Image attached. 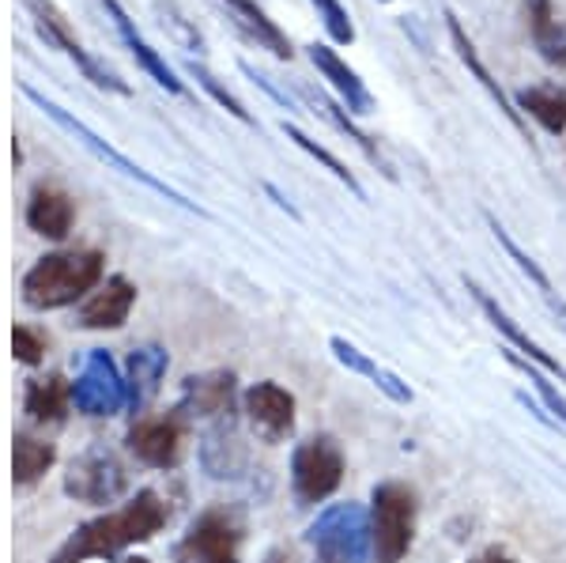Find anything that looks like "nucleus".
<instances>
[{
	"mask_svg": "<svg viewBox=\"0 0 566 563\" xmlns=\"http://www.w3.org/2000/svg\"><path fill=\"white\" fill-rule=\"evenodd\" d=\"M381 4H389V0H381Z\"/></svg>",
	"mask_w": 566,
	"mask_h": 563,
	"instance_id": "obj_37",
	"label": "nucleus"
},
{
	"mask_svg": "<svg viewBox=\"0 0 566 563\" xmlns=\"http://www.w3.org/2000/svg\"><path fill=\"white\" fill-rule=\"evenodd\" d=\"M310 103H314V111L325 117V122H333L336 129H340L344 136H348V140H355L359 144L363 152H367V159H374V163H381V152H378V144L370 140V133H363L359 125L352 122V114L344 111V103H333V98H325V95H317V91H310Z\"/></svg>",
	"mask_w": 566,
	"mask_h": 563,
	"instance_id": "obj_27",
	"label": "nucleus"
},
{
	"mask_svg": "<svg viewBox=\"0 0 566 563\" xmlns=\"http://www.w3.org/2000/svg\"><path fill=\"white\" fill-rule=\"evenodd\" d=\"M72 223H76V205L65 189L57 186H34L31 201H27V227L42 239L65 242Z\"/></svg>",
	"mask_w": 566,
	"mask_h": 563,
	"instance_id": "obj_16",
	"label": "nucleus"
},
{
	"mask_svg": "<svg viewBox=\"0 0 566 563\" xmlns=\"http://www.w3.org/2000/svg\"><path fill=\"white\" fill-rule=\"evenodd\" d=\"M163 525H167V503L159 499V492L144 488V492H136L129 503H122L117 511H106V514H98V519L80 525V530L53 552L50 563L109 560L129 549V544L151 541Z\"/></svg>",
	"mask_w": 566,
	"mask_h": 563,
	"instance_id": "obj_1",
	"label": "nucleus"
},
{
	"mask_svg": "<svg viewBox=\"0 0 566 563\" xmlns=\"http://www.w3.org/2000/svg\"><path fill=\"white\" fill-rule=\"evenodd\" d=\"M136 303V284L125 277H109L80 303V325L84 330H122Z\"/></svg>",
	"mask_w": 566,
	"mask_h": 563,
	"instance_id": "obj_13",
	"label": "nucleus"
},
{
	"mask_svg": "<svg viewBox=\"0 0 566 563\" xmlns=\"http://www.w3.org/2000/svg\"><path fill=\"white\" fill-rule=\"evenodd\" d=\"M106 258L98 250H57L34 261L23 277V303L34 311H61L103 284Z\"/></svg>",
	"mask_w": 566,
	"mask_h": 563,
	"instance_id": "obj_2",
	"label": "nucleus"
},
{
	"mask_svg": "<svg viewBox=\"0 0 566 563\" xmlns=\"http://www.w3.org/2000/svg\"><path fill=\"white\" fill-rule=\"evenodd\" d=\"M306 58H310V65H314L322 76L328 80V87L340 95V103H344V111L348 114H374V95L367 91V84L359 80V72H355L348 61L340 58V53L333 50V45H325V42H314V45H306Z\"/></svg>",
	"mask_w": 566,
	"mask_h": 563,
	"instance_id": "obj_12",
	"label": "nucleus"
},
{
	"mask_svg": "<svg viewBox=\"0 0 566 563\" xmlns=\"http://www.w3.org/2000/svg\"><path fill=\"white\" fill-rule=\"evenodd\" d=\"M53 461H57L53 442L31 439V435H15V442H12V480L20 488H31L34 480H42L45 473H50Z\"/></svg>",
	"mask_w": 566,
	"mask_h": 563,
	"instance_id": "obj_24",
	"label": "nucleus"
},
{
	"mask_svg": "<svg viewBox=\"0 0 566 563\" xmlns=\"http://www.w3.org/2000/svg\"><path fill=\"white\" fill-rule=\"evenodd\" d=\"M517 114H528L544 133H566V84H541L517 91Z\"/></svg>",
	"mask_w": 566,
	"mask_h": 563,
	"instance_id": "obj_22",
	"label": "nucleus"
},
{
	"mask_svg": "<svg viewBox=\"0 0 566 563\" xmlns=\"http://www.w3.org/2000/svg\"><path fill=\"white\" fill-rule=\"evenodd\" d=\"M469 563H514V556H510V552H502V549H488V552H480V556L469 560Z\"/></svg>",
	"mask_w": 566,
	"mask_h": 563,
	"instance_id": "obj_34",
	"label": "nucleus"
},
{
	"mask_svg": "<svg viewBox=\"0 0 566 563\" xmlns=\"http://www.w3.org/2000/svg\"><path fill=\"white\" fill-rule=\"evenodd\" d=\"M23 4H27V12H31V20H34V31L45 39V45H53V50H61V53L76 50L80 39L72 34L65 12H61L53 0H23Z\"/></svg>",
	"mask_w": 566,
	"mask_h": 563,
	"instance_id": "obj_26",
	"label": "nucleus"
},
{
	"mask_svg": "<svg viewBox=\"0 0 566 563\" xmlns=\"http://www.w3.org/2000/svg\"><path fill=\"white\" fill-rule=\"evenodd\" d=\"M314 563H374L370 511L363 503H336L306 530Z\"/></svg>",
	"mask_w": 566,
	"mask_h": 563,
	"instance_id": "obj_3",
	"label": "nucleus"
},
{
	"mask_svg": "<svg viewBox=\"0 0 566 563\" xmlns=\"http://www.w3.org/2000/svg\"><path fill=\"white\" fill-rule=\"evenodd\" d=\"M167 352L159 344H140V348L129 352V363H125V394H129V408L140 413L144 405L159 394L163 375H167Z\"/></svg>",
	"mask_w": 566,
	"mask_h": 563,
	"instance_id": "obj_19",
	"label": "nucleus"
},
{
	"mask_svg": "<svg viewBox=\"0 0 566 563\" xmlns=\"http://www.w3.org/2000/svg\"><path fill=\"white\" fill-rule=\"evenodd\" d=\"M72 383H65L61 375L50 378H31L23 389V413L34 424H65L72 413Z\"/></svg>",
	"mask_w": 566,
	"mask_h": 563,
	"instance_id": "obj_21",
	"label": "nucleus"
},
{
	"mask_svg": "<svg viewBox=\"0 0 566 563\" xmlns=\"http://www.w3.org/2000/svg\"><path fill=\"white\" fill-rule=\"evenodd\" d=\"M129 450L136 461L151 469H170L181 453V424L178 416H155V420H136L129 431Z\"/></svg>",
	"mask_w": 566,
	"mask_h": 563,
	"instance_id": "obj_14",
	"label": "nucleus"
},
{
	"mask_svg": "<svg viewBox=\"0 0 566 563\" xmlns=\"http://www.w3.org/2000/svg\"><path fill=\"white\" fill-rule=\"evenodd\" d=\"M446 31H450V42H453V50H458L461 65L469 69L472 76H476V84H480L483 91H488L491 103H495L499 111H502V117H506V122L514 125L517 133H528V129H525V117L514 111V103H510V95L499 87V80H491V72H488V65H483V61H480L476 45L469 42V34H464V27H461V20H458V15H453V12H446Z\"/></svg>",
	"mask_w": 566,
	"mask_h": 563,
	"instance_id": "obj_18",
	"label": "nucleus"
},
{
	"mask_svg": "<svg viewBox=\"0 0 566 563\" xmlns=\"http://www.w3.org/2000/svg\"><path fill=\"white\" fill-rule=\"evenodd\" d=\"M234 397H239V386H234L231 371L193 375L181 386L178 416H193V420H231Z\"/></svg>",
	"mask_w": 566,
	"mask_h": 563,
	"instance_id": "obj_11",
	"label": "nucleus"
},
{
	"mask_svg": "<svg viewBox=\"0 0 566 563\" xmlns=\"http://www.w3.org/2000/svg\"><path fill=\"white\" fill-rule=\"evenodd\" d=\"M122 563H151V560H144V556H129V560H122Z\"/></svg>",
	"mask_w": 566,
	"mask_h": 563,
	"instance_id": "obj_36",
	"label": "nucleus"
},
{
	"mask_svg": "<svg viewBox=\"0 0 566 563\" xmlns=\"http://www.w3.org/2000/svg\"><path fill=\"white\" fill-rule=\"evenodd\" d=\"M45 341L39 330H31V325H15L12 330V356L27 363V367H39L42 356H45Z\"/></svg>",
	"mask_w": 566,
	"mask_h": 563,
	"instance_id": "obj_31",
	"label": "nucleus"
},
{
	"mask_svg": "<svg viewBox=\"0 0 566 563\" xmlns=\"http://www.w3.org/2000/svg\"><path fill=\"white\" fill-rule=\"evenodd\" d=\"M416 538V496L408 484L386 480L370 492V544L374 563H400Z\"/></svg>",
	"mask_w": 566,
	"mask_h": 563,
	"instance_id": "obj_4",
	"label": "nucleus"
},
{
	"mask_svg": "<svg viewBox=\"0 0 566 563\" xmlns=\"http://www.w3.org/2000/svg\"><path fill=\"white\" fill-rule=\"evenodd\" d=\"M242 413L264 442H283L295 431V397L276 383H258L242 394Z\"/></svg>",
	"mask_w": 566,
	"mask_h": 563,
	"instance_id": "obj_10",
	"label": "nucleus"
},
{
	"mask_svg": "<svg viewBox=\"0 0 566 563\" xmlns=\"http://www.w3.org/2000/svg\"><path fill=\"white\" fill-rule=\"evenodd\" d=\"M20 91H23V95H27V98H31V103H34V106H39V111H42L45 117H53V122H57V125H61V129H65V133H72V136H76V140H80V144H84V148L91 152V156H95L98 163H106V167H109V170H117V175H125V178L140 181V186H148V189H151V194L167 197V201H170V205L186 208V212L208 216V212H205V208H200V205H193V201H189V197H181V194H178V189H170V186H167V181H159V178H155V175H148V170H144V167H136V163H133V159H125V156H122V152H114V148H109V144L103 140V136H98V133H91V129H87V125H84V122H80V117H72V114L65 111V106H57V103H53V98H45V95H42V91H34L31 84H20Z\"/></svg>",
	"mask_w": 566,
	"mask_h": 563,
	"instance_id": "obj_5",
	"label": "nucleus"
},
{
	"mask_svg": "<svg viewBox=\"0 0 566 563\" xmlns=\"http://www.w3.org/2000/svg\"><path fill=\"white\" fill-rule=\"evenodd\" d=\"M344 484V450L328 435L298 442L291 453V488L298 503H325Z\"/></svg>",
	"mask_w": 566,
	"mask_h": 563,
	"instance_id": "obj_6",
	"label": "nucleus"
},
{
	"mask_svg": "<svg viewBox=\"0 0 566 563\" xmlns=\"http://www.w3.org/2000/svg\"><path fill=\"white\" fill-rule=\"evenodd\" d=\"M464 284H469V292H472V299H476V303H480V311L483 314H488V322L491 325H495V330L499 333H506V341L510 344H517V348H522L525 352V356L528 359H533L536 363V367H544L547 371V375H559L563 378V383H566V367H563V363L559 359H555L552 356V352H544L541 348V344H536L533 337H528V333L522 330V325H517L514 322V317H510L506 311H502V306L495 303V299H491L488 292H483V288L476 284V280H464Z\"/></svg>",
	"mask_w": 566,
	"mask_h": 563,
	"instance_id": "obj_20",
	"label": "nucleus"
},
{
	"mask_svg": "<svg viewBox=\"0 0 566 563\" xmlns=\"http://www.w3.org/2000/svg\"><path fill=\"white\" fill-rule=\"evenodd\" d=\"M227 4V20H234V27L245 34L250 42H258V50H269L272 58L287 61L291 53V39L280 31L276 20H269V12L258 4V0H223Z\"/></svg>",
	"mask_w": 566,
	"mask_h": 563,
	"instance_id": "obj_17",
	"label": "nucleus"
},
{
	"mask_svg": "<svg viewBox=\"0 0 566 563\" xmlns=\"http://www.w3.org/2000/svg\"><path fill=\"white\" fill-rule=\"evenodd\" d=\"M528 31L536 39V50L547 65H566V27L555 20L552 0H525Z\"/></svg>",
	"mask_w": 566,
	"mask_h": 563,
	"instance_id": "obj_23",
	"label": "nucleus"
},
{
	"mask_svg": "<svg viewBox=\"0 0 566 563\" xmlns=\"http://www.w3.org/2000/svg\"><path fill=\"white\" fill-rule=\"evenodd\" d=\"M65 492L76 503L106 507L129 492V473H125V466L106 447H87L69 461Z\"/></svg>",
	"mask_w": 566,
	"mask_h": 563,
	"instance_id": "obj_7",
	"label": "nucleus"
},
{
	"mask_svg": "<svg viewBox=\"0 0 566 563\" xmlns=\"http://www.w3.org/2000/svg\"><path fill=\"white\" fill-rule=\"evenodd\" d=\"M98 4L106 8V15H109V20H114L117 34H122L125 45H129V50H133L136 65H140L144 72H148V76H151L159 87H167L170 95H186V87H181V80L175 76V69H170L167 61H163V53H159V50H151L148 39H144V34L136 31V23L129 20V12H125V8L117 4V0H98Z\"/></svg>",
	"mask_w": 566,
	"mask_h": 563,
	"instance_id": "obj_15",
	"label": "nucleus"
},
{
	"mask_svg": "<svg viewBox=\"0 0 566 563\" xmlns=\"http://www.w3.org/2000/svg\"><path fill=\"white\" fill-rule=\"evenodd\" d=\"M506 356H510V352H506ZM510 359H514V356H510ZM514 363H517V367H522L525 375H528V383L536 386V394L544 397V405L555 413V420H563V424H566V402L559 397V389H552V383H547V378L541 375V371H533V367H528V359H514Z\"/></svg>",
	"mask_w": 566,
	"mask_h": 563,
	"instance_id": "obj_32",
	"label": "nucleus"
},
{
	"mask_svg": "<svg viewBox=\"0 0 566 563\" xmlns=\"http://www.w3.org/2000/svg\"><path fill=\"white\" fill-rule=\"evenodd\" d=\"M283 136H287V140H295V144H298V148H303V152H306V156H314L317 163H322V167H325V170H333V175H336V178H340V181H344V186H348V189H352V194H355V197H359V201H367V189H363V186H359V181H355V175H352V170H348V167H344V163H340V159H336V156H333V152H328V148H322V144H317V140H310V136H306L303 129H298V125H291V122H283Z\"/></svg>",
	"mask_w": 566,
	"mask_h": 563,
	"instance_id": "obj_28",
	"label": "nucleus"
},
{
	"mask_svg": "<svg viewBox=\"0 0 566 563\" xmlns=\"http://www.w3.org/2000/svg\"><path fill=\"white\" fill-rule=\"evenodd\" d=\"M72 405L84 416H114L129 405L125 394V375L117 371V363L109 359V352L95 348L84 359V371L72 383Z\"/></svg>",
	"mask_w": 566,
	"mask_h": 563,
	"instance_id": "obj_9",
	"label": "nucleus"
},
{
	"mask_svg": "<svg viewBox=\"0 0 566 563\" xmlns=\"http://www.w3.org/2000/svg\"><path fill=\"white\" fill-rule=\"evenodd\" d=\"M317 12V20H322L325 34L333 39L336 45H352L355 42V23L348 15V8L340 4V0H310Z\"/></svg>",
	"mask_w": 566,
	"mask_h": 563,
	"instance_id": "obj_30",
	"label": "nucleus"
},
{
	"mask_svg": "<svg viewBox=\"0 0 566 563\" xmlns=\"http://www.w3.org/2000/svg\"><path fill=\"white\" fill-rule=\"evenodd\" d=\"M239 69L245 72V76H250V80H253V84H258V87L264 91V95H269V98H272V103H280V106H283V111H295V103H291V95H287V91H280L276 84H272V80H269V76H264V72H261V69H253V65H250V61H239Z\"/></svg>",
	"mask_w": 566,
	"mask_h": 563,
	"instance_id": "obj_33",
	"label": "nucleus"
},
{
	"mask_svg": "<svg viewBox=\"0 0 566 563\" xmlns=\"http://www.w3.org/2000/svg\"><path fill=\"white\" fill-rule=\"evenodd\" d=\"M242 522L223 507H212L189 525L178 544V563H239Z\"/></svg>",
	"mask_w": 566,
	"mask_h": 563,
	"instance_id": "obj_8",
	"label": "nucleus"
},
{
	"mask_svg": "<svg viewBox=\"0 0 566 563\" xmlns=\"http://www.w3.org/2000/svg\"><path fill=\"white\" fill-rule=\"evenodd\" d=\"M269 563H291V556H287V552H272Z\"/></svg>",
	"mask_w": 566,
	"mask_h": 563,
	"instance_id": "obj_35",
	"label": "nucleus"
},
{
	"mask_svg": "<svg viewBox=\"0 0 566 563\" xmlns=\"http://www.w3.org/2000/svg\"><path fill=\"white\" fill-rule=\"evenodd\" d=\"M186 72H189V76H193L197 80V84L200 87H205L208 91V95H212L216 98V103L219 106H223V111L227 114H234V117H239V122H245V125H253V114L250 111H245V106H242V98L239 95H234V91L231 87H223V84H219V80L212 76V72H208L205 65H200V61H186Z\"/></svg>",
	"mask_w": 566,
	"mask_h": 563,
	"instance_id": "obj_29",
	"label": "nucleus"
},
{
	"mask_svg": "<svg viewBox=\"0 0 566 563\" xmlns=\"http://www.w3.org/2000/svg\"><path fill=\"white\" fill-rule=\"evenodd\" d=\"M333 352H336V359H340L348 371H355V375H367L374 386L386 389V394L392 397V402H400V405L412 402V389H408L405 383H400L397 375H389V371H381L378 363H374L370 356H363V352L355 348V344H348L344 337H333Z\"/></svg>",
	"mask_w": 566,
	"mask_h": 563,
	"instance_id": "obj_25",
	"label": "nucleus"
}]
</instances>
